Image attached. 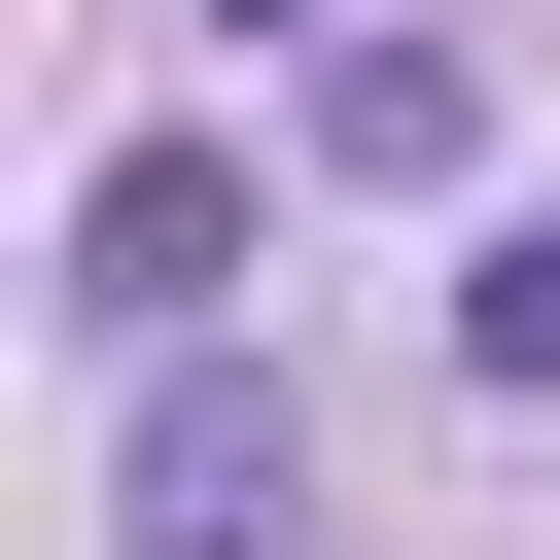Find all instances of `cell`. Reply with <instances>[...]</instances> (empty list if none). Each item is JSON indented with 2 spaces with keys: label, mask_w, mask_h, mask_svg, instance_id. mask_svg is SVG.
<instances>
[{
  "label": "cell",
  "mask_w": 560,
  "mask_h": 560,
  "mask_svg": "<svg viewBox=\"0 0 560 560\" xmlns=\"http://www.w3.org/2000/svg\"><path fill=\"white\" fill-rule=\"evenodd\" d=\"M105 560H315V420L245 350H140V455H105Z\"/></svg>",
  "instance_id": "6da1fadb"
},
{
  "label": "cell",
  "mask_w": 560,
  "mask_h": 560,
  "mask_svg": "<svg viewBox=\"0 0 560 560\" xmlns=\"http://www.w3.org/2000/svg\"><path fill=\"white\" fill-rule=\"evenodd\" d=\"M245 245H280V175H210V140L70 175V315H105V350H210V315H245Z\"/></svg>",
  "instance_id": "7a4b0ae2"
},
{
  "label": "cell",
  "mask_w": 560,
  "mask_h": 560,
  "mask_svg": "<svg viewBox=\"0 0 560 560\" xmlns=\"http://www.w3.org/2000/svg\"><path fill=\"white\" fill-rule=\"evenodd\" d=\"M315 175H385V210L490 175V70H455V35H350V70H315Z\"/></svg>",
  "instance_id": "3957f363"
},
{
  "label": "cell",
  "mask_w": 560,
  "mask_h": 560,
  "mask_svg": "<svg viewBox=\"0 0 560 560\" xmlns=\"http://www.w3.org/2000/svg\"><path fill=\"white\" fill-rule=\"evenodd\" d=\"M455 385H525V420H560V210H525V245L455 280Z\"/></svg>",
  "instance_id": "277c9868"
},
{
  "label": "cell",
  "mask_w": 560,
  "mask_h": 560,
  "mask_svg": "<svg viewBox=\"0 0 560 560\" xmlns=\"http://www.w3.org/2000/svg\"><path fill=\"white\" fill-rule=\"evenodd\" d=\"M210 35H280V0H210Z\"/></svg>",
  "instance_id": "5b68a950"
}]
</instances>
